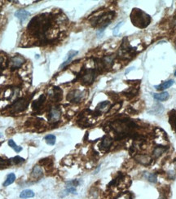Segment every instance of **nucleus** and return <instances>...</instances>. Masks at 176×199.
<instances>
[{
  "label": "nucleus",
  "instance_id": "9d476101",
  "mask_svg": "<svg viewBox=\"0 0 176 199\" xmlns=\"http://www.w3.org/2000/svg\"><path fill=\"white\" fill-rule=\"evenodd\" d=\"M174 81L173 79L165 81V82L162 83V84H160L158 86H155V88L157 89V90H158V91H164L165 89L171 87L174 84Z\"/></svg>",
  "mask_w": 176,
  "mask_h": 199
},
{
  "label": "nucleus",
  "instance_id": "4be33fe9",
  "mask_svg": "<svg viewBox=\"0 0 176 199\" xmlns=\"http://www.w3.org/2000/svg\"><path fill=\"white\" fill-rule=\"evenodd\" d=\"M8 144H9V146L11 147L12 149H14V150H15V151H16L17 153L20 152V151L22 150L21 147L17 146V144H16V143H15V142L13 141V140H9V141H8Z\"/></svg>",
  "mask_w": 176,
  "mask_h": 199
},
{
  "label": "nucleus",
  "instance_id": "4468645a",
  "mask_svg": "<svg viewBox=\"0 0 176 199\" xmlns=\"http://www.w3.org/2000/svg\"><path fill=\"white\" fill-rule=\"evenodd\" d=\"M34 196V193L33 191L30 190V189H25L23 190L20 194V198L23 199H26V198H30V197H33Z\"/></svg>",
  "mask_w": 176,
  "mask_h": 199
},
{
  "label": "nucleus",
  "instance_id": "6ab92c4d",
  "mask_svg": "<svg viewBox=\"0 0 176 199\" xmlns=\"http://www.w3.org/2000/svg\"><path fill=\"white\" fill-rule=\"evenodd\" d=\"M136 159L139 163H140L141 164H143V165H147L150 162V158L146 155H138L136 157Z\"/></svg>",
  "mask_w": 176,
  "mask_h": 199
},
{
  "label": "nucleus",
  "instance_id": "bb28decb",
  "mask_svg": "<svg viewBox=\"0 0 176 199\" xmlns=\"http://www.w3.org/2000/svg\"><path fill=\"white\" fill-rule=\"evenodd\" d=\"M3 61H4V59H3V57L0 56V68H1V67H2V65H3Z\"/></svg>",
  "mask_w": 176,
  "mask_h": 199
},
{
  "label": "nucleus",
  "instance_id": "c756f323",
  "mask_svg": "<svg viewBox=\"0 0 176 199\" xmlns=\"http://www.w3.org/2000/svg\"><path fill=\"white\" fill-rule=\"evenodd\" d=\"M174 75H175V77H176V71H175V72H174Z\"/></svg>",
  "mask_w": 176,
  "mask_h": 199
},
{
  "label": "nucleus",
  "instance_id": "cd10ccee",
  "mask_svg": "<svg viewBox=\"0 0 176 199\" xmlns=\"http://www.w3.org/2000/svg\"><path fill=\"white\" fill-rule=\"evenodd\" d=\"M159 199H166V197H165L164 195H161V196H160V197H159Z\"/></svg>",
  "mask_w": 176,
  "mask_h": 199
},
{
  "label": "nucleus",
  "instance_id": "0eeeda50",
  "mask_svg": "<svg viewBox=\"0 0 176 199\" xmlns=\"http://www.w3.org/2000/svg\"><path fill=\"white\" fill-rule=\"evenodd\" d=\"M30 13L29 11H26V10H25V9L18 10V11H16V13H15V16L19 19L20 23L24 22L25 20L30 17Z\"/></svg>",
  "mask_w": 176,
  "mask_h": 199
},
{
  "label": "nucleus",
  "instance_id": "ddd939ff",
  "mask_svg": "<svg viewBox=\"0 0 176 199\" xmlns=\"http://www.w3.org/2000/svg\"><path fill=\"white\" fill-rule=\"evenodd\" d=\"M112 139L109 136H105L103 141L101 142V147L104 149H108L110 147V145L112 144Z\"/></svg>",
  "mask_w": 176,
  "mask_h": 199
},
{
  "label": "nucleus",
  "instance_id": "a878e982",
  "mask_svg": "<svg viewBox=\"0 0 176 199\" xmlns=\"http://www.w3.org/2000/svg\"><path fill=\"white\" fill-rule=\"evenodd\" d=\"M122 25H123V21H121L119 24H118V25H116V27L113 29V34H114V35H117V34L118 33L119 28L121 27Z\"/></svg>",
  "mask_w": 176,
  "mask_h": 199
},
{
  "label": "nucleus",
  "instance_id": "aec40b11",
  "mask_svg": "<svg viewBox=\"0 0 176 199\" xmlns=\"http://www.w3.org/2000/svg\"><path fill=\"white\" fill-rule=\"evenodd\" d=\"M165 150H166V148L164 146L157 147L156 149H154L153 156L154 157H156V158H158V157H160L162 153H164V152H165Z\"/></svg>",
  "mask_w": 176,
  "mask_h": 199
},
{
  "label": "nucleus",
  "instance_id": "39448f33",
  "mask_svg": "<svg viewBox=\"0 0 176 199\" xmlns=\"http://www.w3.org/2000/svg\"><path fill=\"white\" fill-rule=\"evenodd\" d=\"M24 62H25V59L23 58L21 55H15L11 59V62H10L11 68H12V69L19 68V67L21 66Z\"/></svg>",
  "mask_w": 176,
  "mask_h": 199
},
{
  "label": "nucleus",
  "instance_id": "dca6fc26",
  "mask_svg": "<svg viewBox=\"0 0 176 199\" xmlns=\"http://www.w3.org/2000/svg\"><path fill=\"white\" fill-rule=\"evenodd\" d=\"M62 95V91H61V90L59 87H55L54 90H53L52 93V95H50V96H52L54 100H59L61 99V96Z\"/></svg>",
  "mask_w": 176,
  "mask_h": 199
},
{
  "label": "nucleus",
  "instance_id": "2eb2a0df",
  "mask_svg": "<svg viewBox=\"0 0 176 199\" xmlns=\"http://www.w3.org/2000/svg\"><path fill=\"white\" fill-rule=\"evenodd\" d=\"M170 123L171 127L176 132V112L175 110H172L170 113Z\"/></svg>",
  "mask_w": 176,
  "mask_h": 199
},
{
  "label": "nucleus",
  "instance_id": "9b49d317",
  "mask_svg": "<svg viewBox=\"0 0 176 199\" xmlns=\"http://www.w3.org/2000/svg\"><path fill=\"white\" fill-rule=\"evenodd\" d=\"M169 93L167 91H163L162 93H155L153 94V98L159 101H165L169 99Z\"/></svg>",
  "mask_w": 176,
  "mask_h": 199
},
{
  "label": "nucleus",
  "instance_id": "393cba45",
  "mask_svg": "<svg viewBox=\"0 0 176 199\" xmlns=\"http://www.w3.org/2000/svg\"><path fill=\"white\" fill-rule=\"evenodd\" d=\"M108 105H109V102L108 101H104V102L99 103L98 106H97V110L102 111L104 110L105 108H107Z\"/></svg>",
  "mask_w": 176,
  "mask_h": 199
},
{
  "label": "nucleus",
  "instance_id": "f257e3e1",
  "mask_svg": "<svg viewBox=\"0 0 176 199\" xmlns=\"http://www.w3.org/2000/svg\"><path fill=\"white\" fill-rule=\"evenodd\" d=\"M51 25L52 21L50 17H47L46 14H42L40 16H36L31 20L28 25V30L30 31L33 35L38 37L40 40L44 41L47 32L51 28Z\"/></svg>",
  "mask_w": 176,
  "mask_h": 199
},
{
  "label": "nucleus",
  "instance_id": "412c9836",
  "mask_svg": "<svg viewBox=\"0 0 176 199\" xmlns=\"http://www.w3.org/2000/svg\"><path fill=\"white\" fill-rule=\"evenodd\" d=\"M44 140L46 141V143L49 145H54L55 143V136L54 135H47L44 137Z\"/></svg>",
  "mask_w": 176,
  "mask_h": 199
},
{
  "label": "nucleus",
  "instance_id": "423d86ee",
  "mask_svg": "<svg viewBox=\"0 0 176 199\" xmlns=\"http://www.w3.org/2000/svg\"><path fill=\"white\" fill-rule=\"evenodd\" d=\"M77 53L78 52L77 51H74V50H71V51H69L67 55H66L65 59H64V62L61 65V66H60V69H63L64 67H65L66 65H68L69 63H70V61H72V59L74 57L75 55H77Z\"/></svg>",
  "mask_w": 176,
  "mask_h": 199
},
{
  "label": "nucleus",
  "instance_id": "20e7f679",
  "mask_svg": "<svg viewBox=\"0 0 176 199\" xmlns=\"http://www.w3.org/2000/svg\"><path fill=\"white\" fill-rule=\"evenodd\" d=\"M83 98V93L82 91H78V90H75V91H73L71 92H69L68 96H67V99L69 101L74 103H77L80 102L82 99Z\"/></svg>",
  "mask_w": 176,
  "mask_h": 199
},
{
  "label": "nucleus",
  "instance_id": "a211bd4d",
  "mask_svg": "<svg viewBox=\"0 0 176 199\" xmlns=\"http://www.w3.org/2000/svg\"><path fill=\"white\" fill-rule=\"evenodd\" d=\"M16 180V175L14 173H10L9 175H8L7 176V179L5 180V182L3 183V186H8L10 185H11L12 183L15 181Z\"/></svg>",
  "mask_w": 176,
  "mask_h": 199
},
{
  "label": "nucleus",
  "instance_id": "f03ea898",
  "mask_svg": "<svg viewBox=\"0 0 176 199\" xmlns=\"http://www.w3.org/2000/svg\"><path fill=\"white\" fill-rule=\"evenodd\" d=\"M130 20L134 25L139 28H145L149 25L151 18L140 9L135 8L130 14Z\"/></svg>",
  "mask_w": 176,
  "mask_h": 199
},
{
  "label": "nucleus",
  "instance_id": "1a4fd4ad",
  "mask_svg": "<svg viewBox=\"0 0 176 199\" xmlns=\"http://www.w3.org/2000/svg\"><path fill=\"white\" fill-rule=\"evenodd\" d=\"M94 78H95V72L92 69L87 70L83 76V81L86 84H90V83H92Z\"/></svg>",
  "mask_w": 176,
  "mask_h": 199
},
{
  "label": "nucleus",
  "instance_id": "f8f14e48",
  "mask_svg": "<svg viewBox=\"0 0 176 199\" xmlns=\"http://www.w3.org/2000/svg\"><path fill=\"white\" fill-rule=\"evenodd\" d=\"M43 175V172L39 166H35L33 167V171L31 172V175L34 179H39Z\"/></svg>",
  "mask_w": 176,
  "mask_h": 199
},
{
  "label": "nucleus",
  "instance_id": "5701e85b",
  "mask_svg": "<svg viewBox=\"0 0 176 199\" xmlns=\"http://www.w3.org/2000/svg\"><path fill=\"white\" fill-rule=\"evenodd\" d=\"M146 178H147V180H149V182L151 183H157V175L153 174V173H148V174H146Z\"/></svg>",
  "mask_w": 176,
  "mask_h": 199
},
{
  "label": "nucleus",
  "instance_id": "b1692460",
  "mask_svg": "<svg viewBox=\"0 0 176 199\" xmlns=\"http://www.w3.org/2000/svg\"><path fill=\"white\" fill-rule=\"evenodd\" d=\"M11 160V163H12V164H20V163H23L24 162H25V159L24 158H20V157H19V156H17V157H15V158H11V159H10Z\"/></svg>",
  "mask_w": 176,
  "mask_h": 199
},
{
  "label": "nucleus",
  "instance_id": "f3484780",
  "mask_svg": "<svg viewBox=\"0 0 176 199\" xmlns=\"http://www.w3.org/2000/svg\"><path fill=\"white\" fill-rule=\"evenodd\" d=\"M44 100H45V96H44V95H42V96H40L39 100H35V101L33 103V108L34 109L40 108L42 105V104H43Z\"/></svg>",
  "mask_w": 176,
  "mask_h": 199
},
{
  "label": "nucleus",
  "instance_id": "7ed1b4c3",
  "mask_svg": "<svg viewBox=\"0 0 176 199\" xmlns=\"http://www.w3.org/2000/svg\"><path fill=\"white\" fill-rule=\"evenodd\" d=\"M28 104L29 102L25 98H21V99H19L17 101H15L11 106V108L15 112H20V111L25 110V109L27 108Z\"/></svg>",
  "mask_w": 176,
  "mask_h": 199
},
{
  "label": "nucleus",
  "instance_id": "c85d7f7f",
  "mask_svg": "<svg viewBox=\"0 0 176 199\" xmlns=\"http://www.w3.org/2000/svg\"><path fill=\"white\" fill-rule=\"evenodd\" d=\"M1 136H2V134H1V132H0V137H1Z\"/></svg>",
  "mask_w": 176,
  "mask_h": 199
},
{
  "label": "nucleus",
  "instance_id": "6e6552de",
  "mask_svg": "<svg viewBox=\"0 0 176 199\" xmlns=\"http://www.w3.org/2000/svg\"><path fill=\"white\" fill-rule=\"evenodd\" d=\"M61 118V111L56 107H54L50 111L49 118L51 122H57Z\"/></svg>",
  "mask_w": 176,
  "mask_h": 199
}]
</instances>
